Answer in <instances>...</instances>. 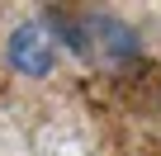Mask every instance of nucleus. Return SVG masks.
I'll list each match as a JSON object with an SVG mask.
<instances>
[{"label":"nucleus","instance_id":"nucleus-2","mask_svg":"<svg viewBox=\"0 0 161 156\" xmlns=\"http://www.w3.org/2000/svg\"><path fill=\"white\" fill-rule=\"evenodd\" d=\"M86 38H95V47H100L104 62H114V66L142 62V38H137V29L123 24L119 14H86Z\"/></svg>","mask_w":161,"mask_h":156},{"label":"nucleus","instance_id":"nucleus-1","mask_svg":"<svg viewBox=\"0 0 161 156\" xmlns=\"http://www.w3.org/2000/svg\"><path fill=\"white\" fill-rule=\"evenodd\" d=\"M5 62H10L19 76H29V81H43V76L57 71V43H52V33L43 29V19H24V24L10 29V38H5Z\"/></svg>","mask_w":161,"mask_h":156}]
</instances>
